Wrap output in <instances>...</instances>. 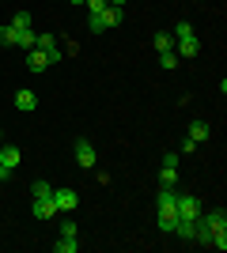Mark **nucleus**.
<instances>
[{"mask_svg": "<svg viewBox=\"0 0 227 253\" xmlns=\"http://www.w3.org/2000/svg\"><path fill=\"white\" fill-rule=\"evenodd\" d=\"M174 53H178V61H193L197 53H201V42H197V34H185V38H174Z\"/></svg>", "mask_w": 227, "mask_h": 253, "instance_id": "obj_1", "label": "nucleus"}, {"mask_svg": "<svg viewBox=\"0 0 227 253\" xmlns=\"http://www.w3.org/2000/svg\"><path fill=\"white\" fill-rule=\"evenodd\" d=\"M178 219H197L201 215V201L197 197H189V193H178Z\"/></svg>", "mask_w": 227, "mask_h": 253, "instance_id": "obj_2", "label": "nucleus"}, {"mask_svg": "<svg viewBox=\"0 0 227 253\" xmlns=\"http://www.w3.org/2000/svg\"><path fill=\"white\" fill-rule=\"evenodd\" d=\"M76 163H80V167H95L98 163V155H95V144H91V140H76Z\"/></svg>", "mask_w": 227, "mask_h": 253, "instance_id": "obj_3", "label": "nucleus"}, {"mask_svg": "<svg viewBox=\"0 0 227 253\" xmlns=\"http://www.w3.org/2000/svg\"><path fill=\"white\" fill-rule=\"evenodd\" d=\"M197 219L205 223L212 234H216V231H227V211H224V208H216V211H201Z\"/></svg>", "mask_w": 227, "mask_h": 253, "instance_id": "obj_4", "label": "nucleus"}, {"mask_svg": "<svg viewBox=\"0 0 227 253\" xmlns=\"http://www.w3.org/2000/svg\"><path fill=\"white\" fill-rule=\"evenodd\" d=\"M76 204H80V197H76L72 189H53V208L57 211H72Z\"/></svg>", "mask_w": 227, "mask_h": 253, "instance_id": "obj_5", "label": "nucleus"}, {"mask_svg": "<svg viewBox=\"0 0 227 253\" xmlns=\"http://www.w3.org/2000/svg\"><path fill=\"white\" fill-rule=\"evenodd\" d=\"M49 53H42V49H27V68H31V72H45V68H49Z\"/></svg>", "mask_w": 227, "mask_h": 253, "instance_id": "obj_6", "label": "nucleus"}, {"mask_svg": "<svg viewBox=\"0 0 227 253\" xmlns=\"http://www.w3.org/2000/svg\"><path fill=\"white\" fill-rule=\"evenodd\" d=\"M34 215H38V219H53V215H57L53 193H49V197H34Z\"/></svg>", "mask_w": 227, "mask_h": 253, "instance_id": "obj_7", "label": "nucleus"}, {"mask_svg": "<svg viewBox=\"0 0 227 253\" xmlns=\"http://www.w3.org/2000/svg\"><path fill=\"white\" fill-rule=\"evenodd\" d=\"M15 110L34 114V110H38V95H34V91H15Z\"/></svg>", "mask_w": 227, "mask_h": 253, "instance_id": "obj_8", "label": "nucleus"}, {"mask_svg": "<svg viewBox=\"0 0 227 253\" xmlns=\"http://www.w3.org/2000/svg\"><path fill=\"white\" fill-rule=\"evenodd\" d=\"M98 19H102V27L110 31V27H121V19H125V11L110 4V8H102V11H98Z\"/></svg>", "mask_w": 227, "mask_h": 253, "instance_id": "obj_9", "label": "nucleus"}, {"mask_svg": "<svg viewBox=\"0 0 227 253\" xmlns=\"http://www.w3.org/2000/svg\"><path fill=\"white\" fill-rule=\"evenodd\" d=\"M178 185V167H163L159 170V189H174Z\"/></svg>", "mask_w": 227, "mask_h": 253, "instance_id": "obj_10", "label": "nucleus"}, {"mask_svg": "<svg viewBox=\"0 0 227 253\" xmlns=\"http://www.w3.org/2000/svg\"><path fill=\"white\" fill-rule=\"evenodd\" d=\"M19 148H0V163H4V167H8V170H15V167H19Z\"/></svg>", "mask_w": 227, "mask_h": 253, "instance_id": "obj_11", "label": "nucleus"}, {"mask_svg": "<svg viewBox=\"0 0 227 253\" xmlns=\"http://www.w3.org/2000/svg\"><path fill=\"white\" fill-rule=\"evenodd\" d=\"M189 140H193V144H205L208 140V121H193V125H189Z\"/></svg>", "mask_w": 227, "mask_h": 253, "instance_id": "obj_12", "label": "nucleus"}, {"mask_svg": "<svg viewBox=\"0 0 227 253\" xmlns=\"http://www.w3.org/2000/svg\"><path fill=\"white\" fill-rule=\"evenodd\" d=\"M57 253H76L80 250V242H76V234H61V242H53Z\"/></svg>", "mask_w": 227, "mask_h": 253, "instance_id": "obj_13", "label": "nucleus"}, {"mask_svg": "<svg viewBox=\"0 0 227 253\" xmlns=\"http://www.w3.org/2000/svg\"><path fill=\"white\" fill-rule=\"evenodd\" d=\"M34 42H38V31H34V27L15 34V45H23V49H34Z\"/></svg>", "mask_w": 227, "mask_h": 253, "instance_id": "obj_14", "label": "nucleus"}, {"mask_svg": "<svg viewBox=\"0 0 227 253\" xmlns=\"http://www.w3.org/2000/svg\"><path fill=\"white\" fill-rule=\"evenodd\" d=\"M11 27H15V31H31V27H34L31 11H15V15H11Z\"/></svg>", "mask_w": 227, "mask_h": 253, "instance_id": "obj_15", "label": "nucleus"}, {"mask_svg": "<svg viewBox=\"0 0 227 253\" xmlns=\"http://www.w3.org/2000/svg\"><path fill=\"white\" fill-rule=\"evenodd\" d=\"M15 27H11V23H4V27H0V45H15Z\"/></svg>", "mask_w": 227, "mask_h": 253, "instance_id": "obj_16", "label": "nucleus"}, {"mask_svg": "<svg viewBox=\"0 0 227 253\" xmlns=\"http://www.w3.org/2000/svg\"><path fill=\"white\" fill-rule=\"evenodd\" d=\"M159 64L167 68V72H171V68H178L182 61H178V53H174V49H167V53H159Z\"/></svg>", "mask_w": 227, "mask_h": 253, "instance_id": "obj_17", "label": "nucleus"}, {"mask_svg": "<svg viewBox=\"0 0 227 253\" xmlns=\"http://www.w3.org/2000/svg\"><path fill=\"white\" fill-rule=\"evenodd\" d=\"M49 193H53L49 181H31V197H49Z\"/></svg>", "mask_w": 227, "mask_h": 253, "instance_id": "obj_18", "label": "nucleus"}, {"mask_svg": "<svg viewBox=\"0 0 227 253\" xmlns=\"http://www.w3.org/2000/svg\"><path fill=\"white\" fill-rule=\"evenodd\" d=\"M155 49H159V53L174 49V34H155Z\"/></svg>", "mask_w": 227, "mask_h": 253, "instance_id": "obj_19", "label": "nucleus"}, {"mask_svg": "<svg viewBox=\"0 0 227 253\" xmlns=\"http://www.w3.org/2000/svg\"><path fill=\"white\" fill-rule=\"evenodd\" d=\"M87 31H95V34L106 31V27H102V19H98V11H95V15H87Z\"/></svg>", "mask_w": 227, "mask_h": 253, "instance_id": "obj_20", "label": "nucleus"}, {"mask_svg": "<svg viewBox=\"0 0 227 253\" xmlns=\"http://www.w3.org/2000/svg\"><path fill=\"white\" fill-rule=\"evenodd\" d=\"M110 8V0H87V15H95V11Z\"/></svg>", "mask_w": 227, "mask_h": 253, "instance_id": "obj_21", "label": "nucleus"}, {"mask_svg": "<svg viewBox=\"0 0 227 253\" xmlns=\"http://www.w3.org/2000/svg\"><path fill=\"white\" fill-rule=\"evenodd\" d=\"M185 34H193V27H189V23H178V27H174V38H185Z\"/></svg>", "mask_w": 227, "mask_h": 253, "instance_id": "obj_22", "label": "nucleus"}, {"mask_svg": "<svg viewBox=\"0 0 227 253\" xmlns=\"http://www.w3.org/2000/svg\"><path fill=\"white\" fill-rule=\"evenodd\" d=\"M163 167H178V151H167V155H163Z\"/></svg>", "mask_w": 227, "mask_h": 253, "instance_id": "obj_23", "label": "nucleus"}, {"mask_svg": "<svg viewBox=\"0 0 227 253\" xmlns=\"http://www.w3.org/2000/svg\"><path fill=\"white\" fill-rule=\"evenodd\" d=\"M8 178H11V170L4 167V163H0V181H8Z\"/></svg>", "mask_w": 227, "mask_h": 253, "instance_id": "obj_24", "label": "nucleus"}, {"mask_svg": "<svg viewBox=\"0 0 227 253\" xmlns=\"http://www.w3.org/2000/svg\"><path fill=\"white\" fill-rule=\"evenodd\" d=\"M110 4H114V8H125V4H129V0H110Z\"/></svg>", "mask_w": 227, "mask_h": 253, "instance_id": "obj_25", "label": "nucleus"}, {"mask_svg": "<svg viewBox=\"0 0 227 253\" xmlns=\"http://www.w3.org/2000/svg\"><path fill=\"white\" fill-rule=\"evenodd\" d=\"M68 4H87V0H68Z\"/></svg>", "mask_w": 227, "mask_h": 253, "instance_id": "obj_26", "label": "nucleus"}]
</instances>
